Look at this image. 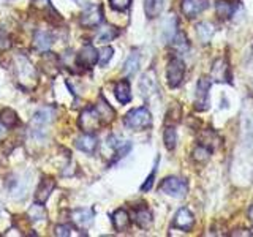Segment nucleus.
<instances>
[{"label": "nucleus", "mask_w": 253, "mask_h": 237, "mask_svg": "<svg viewBox=\"0 0 253 237\" xmlns=\"http://www.w3.org/2000/svg\"><path fill=\"white\" fill-rule=\"evenodd\" d=\"M231 236H244V237H249V236H250V237H252L253 234H252L250 231H247V229H236V231H234Z\"/></svg>", "instance_id": "nucleus-40"}, {"label": "nucleus", "mask_w": 253, "mask_h": 237, "mask_svg": "<svg viewBox=\"0 0 253 237\" xmlns=\"http://www.w3.org/2000/svg\"><path fill=\"white\" fill-rule=\"evenodd\" d=\"M11 47V38L8 35V32L0 29V51H6Z\"/></svg>", "instance_id": "nucleus-35"}, {"label": "nucleus", "mask_w": 253, "mask_h": 237, "mask_svg": "<svg viewBox=\"0 0 253 237\" xmlns=\"http://www.w3.org/2000/svg\"><path fill=\"white\" fill-rule=\"evenodd\" d=\"M113 54H114V49L111 46H105V47H103V49L98 52V62H100V65L105 67L106 63L111 60V57H113Z\"/></svg>", "instance_id": "nucleus-34"}, {"label": "nucleus", "mask_w": 253, "mask_h": 237, "mask_svg": "<svg viewBox=\"0 0 253 237\" xmlns=\"http://www.w3.org/2000/svg\"><path fill=\"white\" fill-rule=\"evenodd\" d=\"M42 70L44 71V73L47 76H54V75H57V71H59V62H57V57H55L54 54L51 52H47L42 57Z\"/></svg>", "instance_id": "nucleus-21"}, {"label": "nucleus", "mask_w": 253, "mask_h": 237, "mask_svg": "<svg viewBox=\"0 0 253 237\" xmlns=\"http://www.w3.org/2000/svg\"><path fill=\"white\" fill-rule=\"evenodd\" d=\"M19 122L18 118V114H16V111L11 109V108H5L0 111V125L3 126H8V128H13V126H16Z\"/></svg>", "instance_id": "nucleus-27"}, {"label": "nucleus", "mask_w": 253, "mask_h": 237, "mask_svg": "<svg viewBox=\"0 0 253 237\" xmlns=\"http://www.w3.org/2000/svg\"><path fill=\"white\" fill-rule=\"evenodd\" d=\"M54 188H55V180L51 179V177H44L42 182H40L38 190H37V193H35L37 202H43L44 204L47 199H49V196L54 192Z\"/></svg>", "instance_id": "nucleus-13"}, {"label": "nucleus", "mask_w": 253, "mask_h": 237, "mask_svg": "<svg viewBox=\"0 0 253 237\" xmlns=\"http://www.w3.org/2000/svg\"><path fill=\"white\" fill-rule=\"evenodd\" d=\"M76 147L85 154H93L98 147V139L92 133H84L83 136L76 139Z\"/></svg>", "instance_id": "nucleus-14"}, {"label": "nucleus", "mask_w": 253, "mask_h": 237, "mask_svg": "<svg viewBox=\"0 0 253 237\" xmlns=\"http://www.w3.org/2000/svg\"><path fill=\"white\" fill-rule=\"evenodd\" d=\"M160 190L165 195H169L172 198H184L187 195V182L179 177H166L162 180Z\"/></svg>", "instance_id": "nucleus-5"}, {"label": "nucleus", "mask_w": 253, "mask_h": 237, "mask_svg": "<svg viewBox=\"0 0 253 237\" xmlns=\"http://www.w3.org/2000/svg\"><path fill=\"white\" fill-rule=\"evenodd\" d=\"M54 116H55L54 108L46 106V108L38 109L37 113L34 114V117H32V120H30V128H32V131H34L35 134L37 133H42V130H44L46 126L54 120Z\"/></svg>", "instance_id": "nucleus-6"}, {"label": "nucleus", "mask_w": 253, "mask_h": 237, "mask_svg": "<svg viewBox=\"0 0 253 237\" xmlns=\"http://www.w3.org/2000/svg\"><path fill=\"white\" fill-rule=\"evenodd\" d=\"M131 0H109V5L116 11H125L130 6Z\"/></svg>", "instance_id": "nucleus-36"}, {"label": "nucleus", "mask_w": 253, "mask_h": 237, "mask_svg": "<svg viewBox=\"0 0 253 237\" xmlns=\"http://www.w3.org/2000/svg\"><path fill=\"white\" fill-rule=\"evenodd\" d=\"M71 220L75 221L76 226L87 228L92 225L93 221V210L92 209H76L71 213Z\"/></svg>", "instance_id": "nucleus-19"}, {"label": "nucleus", "mask_w": 253, "mask_h": 237, "mask_svg": "<svg viewBox=\"0 0 253 237\" xmlns=\"http://www.w3.org/2000/svg\"><path fill=\"white\" fill-rule=\"evenodd\" d=\"M211 158V149L206 147V146H198L195 150H193V160L198 161V163H204L208 161Z\"/></svg>", "instance_id": "nucleus-32"}, {"label": "nucleus", "mask_w": 253, "mask_h": 237, "mask_svg": "<svg viewBox=\"0 0 253 237\" xmlns=\"http://www.w3.org/2000/svg\"><path fill=\"white\" fill-rule=\"evenodd\" d=\"M46 209L43 202H35L30 205V209L27 212V218L32 221V223H38V221H44L46 220Z\"/></svg>", "instance_id": "nucleus-24"}, {"label": "nucleus", "mask_w": 253, "mask_h": 237, "mask_svg": "<svg viewBox=\"0 0 253 237\" xmlns=\"http://www.w3.org/2000/svg\"><path fill=\"white\" fill-rule=\"evenodd\" d=\"M139 87H141V93L144 95V97H150L152 93L157 92V76L154 73V70L147 71V73L142 76L141 82H139Z\"/></svg>", "instance_id": "nucleus-15"}, {"label": "nucleus", "mask_w": 253, "mask_h": 237, "mask_svg": "<svg viewBox=\"0 0 253 237\" xmlns=\"http://www.w3.org/2000/svg\"><path fill=\"white\" fill-rule=\"evenodd\" d=\"M236 10L234 3H231L229 0H218V2L215 3V13L220 19H229L233 16Z\"/></svg>", "instance_id": "nucleus-25"}, {"label": "nucleus", "mask_w": 253, "mask_h": 237, "mask_svg": "<svg viewBox=\"0 0 253 237\" xmlns=\"http://www.w3.org/2000/svg\"><path fill=\"white\" fill-rule=\"evenodd\" d=\"M211 78L217 82H231V73H229V65L225 59H217L212 63Z\"/></svg>", "instance_id": "nucleus-10"}, {"label": "nucleus", "mask_w": 253, "mask_h": 237, "mask_svg": "<svg viewBox=\"0 0 253 237\" xmlns=\"http://www.w3.org/2000/svg\"><path fill=\"white\" fill-rule=\"evenodd\" d=\"M103 21V6L100 3H90L79 16V24L85 29L97 27Z\"/></svg>", "instance_id": "nucleus-4"}, {"label": "nucleus", "mask_w": 253, "mask_h": 237, "mask_svg": "<svg viewBox=\"0 0 253 237\" xmlns=\"http://www.w3.org/2000/svg\"><path fill=\"white\" fill-rule=\"evenodd\" d=\"M71 231H73V228L70 225H59V226H55L54 234L59 237H65V236H71Z\"/></svg>", "instance_id": "nucleus-37"}, {"label": "nucleus", "mask_w": 253, "mask_h": 237, "mask_svg": "<svg viewBox=\"0 0 253 237\" xmlns=\"http://www.w3.org/2000/svg\"><path fill=\"white\" fill-rule=\"evenodd\" d=\"M155 172H157V169L154 168V171L150 172V176L146 179V182L144 184L141 185V192H149L150 188H152V184H154V179H155Z\"/></svg>", "instance_id": "nucleus-38"}, {"label": "nucleus", "mask_w": 253, "mask_h": 237, "mask_svg": "<svg viewBox=\"0 0 253 237\" xmlns=\"http://www.w3.org/2000/svg\"><path fill=\"white\" fill-rule=\"evenodd\" d=\"M172 46L174 49H177L179 52H185L188 49V43H187V38L184 34H176V37L172 38Z\"/></svg>", "instance_id": "nucleus-33"}, {"label": "nucleus", "mask_w": 253, "mask_h": 237, "mask_svg": "<svg viewBox=\"0 0 253 237\" xmlns=\"http://www.w3.org/2000/svg\"><path fill=\"white\" fill-rule=\"evenodd\" d=\"M114 93H116V98L119 103H122V105H126V103H130L131 100V89H130V82L126 81V79H122V81H119L114 87Z\"/></svg>", "instance_id": "nucleus-20"}, {"label": "nucleus", "mask_w": 253, "mask_h": 237, "mask_svg": "<svg viewBox=\"0 0 253 237\" xmlns=\"http://www.w3.org/2000/svg\"><path fill=\"white\" fill-rule=\"evenodd\" d=\"M52 35L49 34V32H46V30H38L35 37H34V46H35V49L40 51V52H46V51H49L51 49V46H52Z\"/></svg>", "instance_id": "nucleus-16"}, {"label": "nucleus", "mask_w": 253, "mask_h": 237, "mask_svg": "<svg viewBox=\"0 0 253 237\" xmlns=\"http://www.w3.org/2000/svg\"><path fill=\"white\" fill-rule=\"evenodd\" d=\"M130 215L128 212H126L125 209H117L114 213H113V226L116 231H126V229L130 228Z\"/></svg>", "instance_id": "nucleus-18"}, {"label": "nucleus", "mask_w": 253, "mask_h": 237, "mask_svg": "<svg viewBox=\"0 0 253 237\" xmlns=\"http://www.w3.org/2000/svg\"><path fill=\"white\" fill-rule=\"evenodd\" d=\"M209 90H211V79L201 78L196 84V97H195V108L198 111H206L209 108Z\"/></svg>", "instance_id": "nucleus-8"}, {"label": "nucleus", "mask_w": 253, "mask_h": 237, "mask_svg": "<svg viewBox=\"0 0 253 237\" xmlns=\"http://www.w3.org/2000/svg\"><path fill=\"white\" fill-rule=\"evenodd\" d=\"M49 0H32V6L37 8V10H44V8H49Z\"/></svg>", "instance_id": "nucleus-39"}, {"label": "nucleus", "mask_w": 253, "mask_h": 237, "mask_svg": "<svg viewBox=\"0 0 253 237\" xmlns=\"http://www.w3.org/2000/svg\"><path fill=\"white\" fill-rule=\"evenodd\" d=\"M163 10V0H144V11L149 19H155Z\"/></svg>", "instance_id": "nucleus-28"}, {"label": "nucleus", "mask_w": 253, "mask_h": 237, "mask_svg": "<svg viewBox=\"0 0 253 237\" xmlns=\"http://www.w3.org/2000/svg\"><path fill=\"white\" fill-rule=\"evenodd\" d=\"M14 78L19 87L26 90H32L38 82L37 68L32 65V62L24 54L16 55L14 59Z\"/></svg>", "instance_id": "nucleus-1"}, {"label": "nucleus", "mask_w": 253, "mask_h": 237, "mask_svg": "<svg viewBox=\"0 0 253 237\" xmlns=\"http://www.w3.org/2000/svg\"><path fill=\"white\" fill-rule=\"evenodd\" d=\"M195 29H196V37L203 44L209 43L213 34H215V27L211 22H200Z\"/></svg>", "instance_id": "nucleus-23"}, {"label": "nucleus", "mask_w": 253, "mask_h": 237, "mask_svg": "<svg viewBox=\"0 0 253 237\" xmlns=\"http://www.w3.org/2000/svg\"><path fill=\"white\" fill-rule=\"evenodd\" d=\"M98 62V51L92 44H85L76 55V63L83 68H92Z\"/></svg>", "instance_id": "nucleus-9"}, {"label": "nucleus", "mask_w": 253, "mask_h": 237, "mask_svg": "<svg viewBox=\"0 0 253 237\" xmlns=\"http://www.w3.org/2000/svg\"><path fill=\"white\" fill-rule=\"evenodd\" d=\"M119 35V30L113 26H103L98 29L97 32V37H95V40H97V43H109L113 41V40Z\"/></svg>", "instance_id": "nucleus-26"}, {"label": "nucleus", "mask_w": 253, "mask_h": 237, "mask_svg": "<svg viewBox=\"0 0 253 237\" xmlns=\"http://www.w3.org/2000/svg\"><path fill=\"white\" fill-rule=\"evenodd\" d=\"M247 215H249L250 221L253 223V205H250V209H249V212H247Z\"/></svg>", "instance_id": "nucleus-41"}, {"label": "nucleus", "mask_w": 253, "mask_h": 237, "mask_svg": "<svg viewBox=\"0 0 253 237\" xmlns=\"http://www.w3.org/2000/svg\"><path fill=\"white\" fill-rule=\"evenodd\" d=\"M172 226L177 228V229H182V231H190L193 226H195V217L193 213L190 212L188 209L182 207L177 210V213L174 215V220H172Z\"/></svg>", "instance_id": "nucleus-11"}, {"label": "nucleus", "mask_w": 253, "mask_h": 237, "mask_svg": "<svg viewBox=\"0 0 253 237\" xmlns=\"http://www.w3.org/2000/svg\"><path fill=\"white\" fill-rule=\"evenodd\" d=\"M206 6H208L206 0H182V13L190 19L203 13L206 10Z\"/></svg>", "instance_id": "nucleus-12"}, {"label": "nucleus", "mask_w": 253, "mask_h": 237, "mask_svg": "<svg viewBox=\"0 0 253 237\" xmlns=\"http://www.w3.org/2000/svg\"><path fill=\"white\" fill-rule=\"evenodd\" d=\"M78 125L84 133H95V131H98L105 123H103L97 108L93 106V108H85L83 113L79 114Z\"/></svg>", "instance_id": "nucleus-3"}, {"label": "nucleus", "mask_w": 253, "mask_h": 237, "mask_svg": "<svg viewBox=\"0 0 253 237\" xmlns=\"http://www.w3.org/2000/svg\"><path fill=\"white\" fill-rule=\"evenodd\" d=\"M124 123L131 130H144L152 123V116L147 108H134L126 113Z\"/></svg>", "instance_id": "nucleus-2"}, {"label": "nucleus", "mask_w": 253, "mask_h": 237, "mask_svg": "<svg viewBox=\"0 0 253 237\" xmlns=\"http://www.w3.org/2000/svg\"><path fill=\"white\" fill-rule=\"evenodd\" d=\"M95 108H97L98 114H100L101 120H103V123H105V125H106V123H111V122L114 120L116 111L108 105V101H106L105 98H100V100L97 101V105H95Z\"/></svg>", "instance_id": "nucleus-22"}, {"label": "nucleus", "mask_w": 253, "mask_h": 237, "mask_svg": "<svg viewBox=\"0 0 253 237\" xmlns=\"http://www.w3.org/2000/svg\"><path fill=\"white\" fill-rule=\"evenodd\" d=\"M163 142H165V147L168 150H174L177 144V134L174 126H166L165 131H163Z\"/></svg>", "instance_id": "nucleus-31"}, {"label": "nucleus", "mask_w": 253, "mask_h": 237, "mask_svg": "<svg viewBox=\"0 0 253 237\" xmlns=\"http://www.w3.org/2000/svg\"><path fill=\"white\" fill-rule=\"evenodd\" d=\"M152 213H150V210L147 207H144V205H139V207L134 209V223H136L139 228L142 229H147L152 226Z\"/></svg>", "instance_id": "nucleus-17"}, {"label": "nucleus", "mask_w": 253, "mask_h": 237, "mask_svg": "<svg viewBox=\"0 0 253 237\" xmlns=\"http://www.w3.org/2000/svg\"><path fill=\"white\" fill-rule=\"evenodd\" d=\"M176 27H177V19L174 18V16H169V18L165 21V26H163V38L166 41H172V38L176 37Z\"/></svg>", "instance_id": "nucleus-29"}, {"label": "nucleus", "mask_w": 253, "mask_h": 237, "mask_svg": "<svg viewBox=\"0 0 253 237\" xmlns=\"http://www.w3.org/2000/svg\"><path fill=\"white\" fill-rule=\"evenodd\" d=\"M184 75H185V65L180 59H172L168 63V68H166V78H168V84L169 87H179L184 81Z\"/></svg>", "instance_id": "nucleus-7"}, {"label": "nucleus", "mask_w": 253, "mask_h": 237, "mask_svg": "<svg viewBox=\"0 0 253 237\" xmlns=\"http://www.w3.org/2000/svg\"><path fill=\"white\" fill-rule=\"evenodd\" d=\"M138 67H139V54L134 51V52L130 54V57L126 59V62H125L124 73L126 76H131V75H134L138 71Z\"/></svg>", "instance_id": "nucleus-30"}]
</instances>
